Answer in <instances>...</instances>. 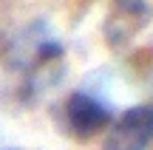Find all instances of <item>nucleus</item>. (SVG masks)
Instances as JSON below:
<instances>
[{
    "label": "nucleus",
    "instance_id": "f257e3e1",
    "mask_svg": "<svg viewBox=\"0 0 153 150\" xmlns=\"http://www.w3.org/2000/svg\"><path fill=\"white\" fill-rule=\"evenodd\" d=\"M153 142V102L133 105L111 119L102 150H148Z\"/></svg>",
    "mask_w": 153,
    "mask_h": 150
},
{
    "label": "nucleus",
    "instance_id": "f03ea898",
    "mask_svg": "<svg viewBox=\"0 0 153 150\" xmlns=\"http://www.w3.org/2000/svg\"><path fill=\"white\" fill-rule=\"evenodd\" d=\"M108 125H111V111L97 96L85 94V91H74L62 102V128L74 139H91V136L102 133Z\"/></svg>",
    "mask_w": 153,
    "mask_h": 150
}]
</instances>
